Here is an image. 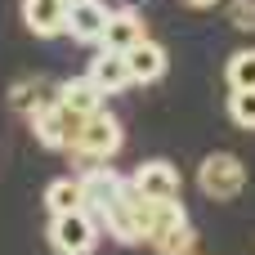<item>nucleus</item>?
<instances>
[{
    "label": "nucleus",
    "instance_id": "obj_3",
    "mask_svg": "<svg viewBox=\"0 0 255 255\" xmlns=\"http://www.w3.org/2000/svg\"><path fill=\"white\" fill-rule=\"evenodd\" d=\"M27 121H31V134L40 139V148H49V152H72V148H76V134H81V126H85V117H76V112L63 108L58 99L45 103L40 112H31Z\"/></svg>",
    "mask_w": 255,
    "mask_h": 255
},
{
    "label": "nucleus",
    "instance_id": "obj_9",
    "mask_svg": "<svg viewBox=\"0 0 255 255\" xmlns=\"http://www.w3.org/2000/svg\"><path fill=\"white\" fill-rule=\"evenodd\" d=\"M139 40H143V13H139L134 4L112 9V13H108V27H103L99 49H117V54H126V49H130V45H139Z\"/></svg>",
    "mask_w": 255,
    "mask_h": 255
},
{
    "label": "nucleus",
    "instance_id": "obj_20",
    "mask_svg": "<svg viewBox=\"0 0 255 255\" xmlns=\"http://www.w3.org/2000/svg\"><path fill=\"white\" fill-rule=\"evenodd\" d=\"M184 4H188V9H215L220 0H184Z\"/></svg>",
    "mask_w": 255,
    "mask_h": 255
},
{
    "label": "nucleus",
    "instance_id": "obj_1",
    "mask_svg": "<svg viewBox=\"0 0 255 255\" xmlns=\"http://www.w3.org/2000/svg\"><path fill=\"white\" fill-rule=\"evenodd\" d=\"M117 152H121V121H117L108 108H99L94 117H85L81 134H76V148H72L67 157H72L81 170H90V166H108Z\"/></svg>",
    "mask_w": 255,
    "mask_h": 255
},
{
    "label": "nucleus",
    "instance_id": "obj_6",
    "mask_svg": "<svg viewBox=\"0 0 255 255\" xmlns=\"http://www.w3.org/2000/svg\"><path fill=\"white\" fill-rule=\"evenodd\" d=\"M130 188H134L143 202H175V197H179V188H184V175H179L170 161L152 157V161L134 166V175H130Z\"/></svg>",
    "mask_w": 255,
    "mask_h": 255
},
{
    "label": "nucleus",
    "instance_id": "obj_4",
    "mask_svg": "<svg viewBox=\"0 0 255 255\" xmlns=\"http://www.w3.org/2000/svg\"><path fill=\"white\" fill-rule=\"evenodd\" d=\"M197 188H202L206 197H215V202H233V197L247 188V166H242L233 152H211V157H202V166H197Z\"/></svg>",
    "mask_w": 255,
    "mask_h": 255
},
{
    "label": "nucleus",
    "instance_id": "obj_13",
    "mask_svg": "<svg viewBox=\"0 0 255 255\" xmlns=\"http://www.w3.org/2000/svg\"><path fill=\"white\" fill-rule=\"evenodd\" d=\"M58 103L72 108L76 117H94V112L103 108V90H99L90 76H72V81L58 85Z\"/></svg>",
    "mask_w": 255,
    "mask_h": 255
},
{
    "label": "nucleus",
    "instance_id": "obj_19",
    "mask_svg": "<svg viewBox=\"0 0 255 255\" xmlns=\"http://www.w3.org/2000/svg\"><path fill=\"white\" fill-rule=\"evenodd\" d=\"M229 22L238 31H255V0H229Z\"/></svg>",
    "mask_w": 255,
    "mask_h": 255
},
{
    "label": "nucleus",
    "instance_id": "obj_17",
    "mask_svg": "<svg viewBox=\"0 0 255 255\" xmlns=\"http://www.w3.org/2000/svg\"><path fill=\"white\" fill-rule=\"evenodd\" d=\"M229 90H255V49H238L224 67Z\"/></svg>",
    "mask_w": 255,
    "mask_h": 255
},
{
    "label": "nucleus",
    "instance_id": "obj_16",
    "mask_svg": "<svg viewBox=\"0 0 255 255\" xmlns=\"http://www.w3.org/2000/svg\"><path fill=\"white\" fill-rule=\"evenodd\" d=\"M157 255H193L197 247V233H193V220H184V224H175V229H161L152 242H148Z\"/></svg>",
    "mask_w": 255,
    "mask_h": 255
},
{
    "label": "nucleus",
    "instance_id": "obj_5",
    "mask_svg": "<svg viewBox=\"0 0 255 255\" xmlns=\"http://www.w3.org/2000/svg\"><path fill=\"white\" fill-rule=\"evenodd\" d=\"M49 247L58 255H90L99 247V220L90 211L49 215Z\"/></svg>",
    "mask_w": 255,
    "mask_h": 255
},
{
    "label": "nucleus",
    "instance_id": "obj_12",
    "mask_svg": "<svg viewBox=\"0 0 255 255\" xmlns=\"http://www.w3.org/2000/svg\"><path fill=\"white\" fill-rule=\"evenodd\" d=\"M126 67H130V81H134V85H152V81L166 76V49L143 36L139 45L126 49Z\"/></svg>",
    "mask_w": 255,
    "mask_h": 255
},
{
    "label": "nucleus",
    "instance_id": "obj_18",
    "mask_svg": "<svg viewBox=\"0 0 255 255\" xmlns=\"http://www.w3.org/2000/svg\"><path fill=\"white\" fill-rule=\"evenodd\" d=\"M229 117H233V126L255 130V90H233L229 94Z\"/></svg>",
    "mask_w": 255,
    "mask_h": 255
},
{
    "label": "nucleus",
    "instance_id": "obj_2",
    "mask_svg": "<svg viewBox=\"0 0 255 255\" xmlns=\"http://www.w3.org/2000/svg\"><path fill=\"white\" fill-rule=\"evenodd\" d=\"M99 229H108L117 242H126V247H139V242H148V233H152V202H143L134 188H126L103 215H99Z\"/></svg>",
    "mask_w": 255,
    "mask_h": 255
},
{
    "label": "nucleus",
    "instance_id": "obj_10",
    "mask_svg": "<svg viewBox=\"0 0 255 255\" xmlns=\"http://www.w3.org/2000/svg\"><path fill=\"white\" fill-rule=\"evenodd\" d=\"M85 76H90L103 94H121V90L134 85V81H130V67H126V54H117V49H99V54L90 58Z\"/></svg>",
    "mask_w": 255,
    "mask_h": 255
},
{
    "label": "nucleus",
    "instance_id": "obj_8",
    "mask_svg": "<svg viewBox=\"0 0 255 255\" xmlns=\"http://www.w3.org/2000/svg\"><path fill=\"white\" fill-rule=\"evenodd\" d=\"M108 4L103 0H67V36L76 45H99L108 27Z\"/></svg>",
    "mask_w": 255,
    "mask_h": 255
},
{
    "label": "nucleus",
    "instance_id": "obj_15",
    "mask_svg": "<svg viewBox=\"0 0 255 255\" xmlns=\"http://www.w3.org/2000/svg\"><path fill=\"white\" fill-rule=\"evenodd\" d=\"M45 211L49 215H67V211H85V193H81V175H63L45 188Z\"/></svg>",
    "mask_w": 255,
    "mask_h": 255
},
{
    "label": "nucleus",
    "instance_id": "obj_7",
    "mask_svg": "<svg viewBox=\"0 0 255 255\" xmlns=\"http://www.w3.org/2000/svg\"><path fill=\"white\" fill-rule=\"evenodd\" d=\"M130 188V179L126 175H117L112 166H90V170H81V193H85V211L99 220L121 193Z\"/></svg>",
    "mask_w": 255,
    "mask_h": 255
},
{
    "label": "nucleus",
    "instance_id": "obj_14",
    "mask_svg": "<svg viewBox=\"0 0 255 255\" xmlns=\"http://www.w3.org/2000/svg\"><path fill=\"white\" fill-rule=\"evenodd\" d=\"M54 99H58V90H54L49 81H40V76H27V81L9 85V103H13L22 117L40 112V108H45V103H54Z\"/></svg>",
    "mask_w": 255,
    "mask_h": 255
},
{
    "label": "nucleus",
    "instance_id": "obj_11",
    "mask_svg": "<svg viewBox=\"0 0 255 255\" xmlns=\"http://www.w3.org/2000/svg\"><path fill=\"white\" fill-rule=\"evenodd\" d=\"M22 22L31 36L49 40V36L67 31V0H22Z\"/></svg>",
    "mask_w": 255,
    "mask_h": 255
}]
</instances>
